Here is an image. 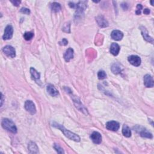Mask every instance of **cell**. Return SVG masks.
Masks as SVG:
<instances>
[{"mask_svg":"<svg viewBox=\"0 0 154 154\" xmlns=\"http://www.w3.org/2000/svg\"><path fill=\"white\" fill-rule=\"evenodd\" d=\"M52 126L55 128H57V129H59L60 130H61V131L63 132L64 136L66 137L69 138V139H70L72 140H74L76 142H78L80 141V137L78 135L75 134V133H74L68 130H66L63 125H60L56 122H53Z\"/></svg>","mask_w":154,"mask_h":154,"instance_id":"obj_1","label":"cell"},{"mask_svg":"<svg viewBox=\"0 0 154 154\" xmlns=\"http://www.w3.org/2000/svg\"><path fill=\"white\" fill-rule=\"evenodd\" d=\"M1 125L4 129L11 132L13 134H16L17 132V128L14 123L12 120L7 119V118L2 120Z\"/></svg>","mask_w":154,"mask_h":154,"instance_id":"obj_2","label":"cell"},{"mask_svg":"<svg viewBox=\"0 0 154 154\" xmlns=\"http://www.w3.org/2000/svg\"><path fill=\"white\" fill-rule=\"evenodd\" d=\"M135 131L138 132L141 137H146L147 138H152L153 136L151 132H149L146 128L140 126H136L134 128Z\"/></svg>","mask_w":154,"mask_h":154,"instance_id":"obj_3","label":"cell"},{"mask_svg":"<svg viewBox=\"0 0 154 154\" xmlns=\"http://www.w3.org/2000/svg\"><path fill=\"white\" fill-rule=\"evenodd\" d=\"M86 8H87V1H79L78 3L76 4L75 7V9H76V16H79L80 15L83 14Z\"/></svg>","mask_w":154,"mask_h":154,"instance_id":"obj_4","label":"cell"},{"mask_svg":"<svg viewBox=\"0 0 154 154\" xmlns=\"http://www.w3.org/2000/svg\"><path fill=\"white\" fill-rule=\"evenodd\" d=\"M3 52L7 57L10 58H14L16 56V51L14 48L10 45H7L3 48Z\"/></svg>","mask_w":154,"mask_h":154,"instance_id":"obj_5","label":"cell"},{"mask_svg":"<svg viewBox=\"0 0 154 154\" xmlns=\"http://www.w3.org/2000/svg\"><path fill=\"white\" fill-rule=\"evenodd\" d=\"M25 109L30 114L34 115L36 113V109L34 104L32 101H27L25 102Z\"/></svg>","mask_w":154,"mask_h":154,"instance_id":"obj_6","label":"cell"},{"mask_svg":"<svg viewBox=\"0 0 154 154\" xmlns=\"http://www.w3.org/2000/svg\"><path fill=\"white\" fill-rule=\"evenodd\" d=\"M13 34V28L11 25H9L5 28L4 34L3 36L4 40H9L12 39Z\"/></svg>","mask_w":154,"mask_h":154,"instance_id":"obj_7","label":"cell"},{"mask_svg":"<svg viewBox=\"0 0 154 154\" xmlns=\"http://www.w3.org/2000/svg\"><path fill=\"white\" fill-rule=\"evenodd\" d=\"M120 125L119 123L116 121H110L106 124V128L107 130L112 131H117L119 129Z\"/></svg>","mask_w":154,"mask_h":154,"instance_id":"obj_8","label":"cell"},{"mask_svg":"<svg viewBox=\"0 0 154 154\" xmlns=\"http://www.w3.org/2000/svg\"><path fill=\"white\" fill-rule=\"evenodd\" d=\"M129 62L134 66H139L141 64V59L137 55H132L128 58Z\"/></svg>","mask_w":154,"mask_h":154,"instance_id":"obj_9","label":"cell"},{"mask_svg":"<svg viewBox=\"0 0 154 154\" xmlns=\"http://www.w3.org/2000/svg\"><path fill=\"white\" fill-rule=\"evenodd\" d=\"M90 138L95 144H100L102 141V136L99 132L95 131L90 136Z\"/></svg>","mask_w":154,"mask_h":154,"instance_id":"obj_10","label":"cell"},{"mask_svg":"<svg viewBox=\"0 0 154 154\" xmlns=\"http://www.w3.org/2000/svg\"><path fill=\"white\" fill-rule=\"evenodd\" d=\"M140 29L141 30V32L142 34L143 37L144 38V39L147 41V42H151L152 43H153V39L152 38H151L149 35L147 30H146V28L144 27L141 26L140 27Z\"/></svg>","mask_w":154,"mask_h":154,"instance_id":"obj_11","label":"cell"},{"mask_svg":"<svg viewBox=\"0 0 154 154\" xmlns=\"http://www.w3.org/2000/svg\"><path fill=\"white\" fill-rule=\"evenodd\" d=\"M96 22L101 28H105L109 26V22L102 16H99L96 18Z\"/></svg>","mask_w":154,"mask_h":154,"instance_id":"obj_12","label":"cell"},{"mask_svg":"<svg viewBox=\"0 0 154 154\" xmlns=\"http://www.w3.org/2000/svg\"><path fill=\"white\" fill-rule=\"evenodd\" d=\"M111 38L113 40L119 41L124 38V34L119 30H114L112 32L111 34Z\"/></svg>","mask_w":154,"mask_h":154,"instance_id":"obj_13","label":"cell"},{"mask_svg":"<svg viewBox=\"0 0 154 154\" xmlns=\"http://www.w3.org/2000/svg\"><path fill=\"white\" fill-rule=\"evenodd\" d=\"M144 84L146 87H152L153 86V80L151 75L147 74L144 76Z\"/></svg>","mask_w":154,"mask_h":154,"instance_id":"obj_14","label":"cell"},{"mask_svg":"<svg viewBox=\"0 0 154 154\" xmlns=\"http://www.w3.org/2000/svg\"><path fill=\"white\" fill-rule=\"evenodd\" d=\"M48 93L52 96H57L59 95V91L55 88V87L51 84H48L47 87Z\"/></svg>","mask_w":154,"mask_h":154,"instance_id":"obj_15","label":"cell"},{"mask_svg":"<svg viewBox=\"0 0 154 154\" xmlns=\"http://www.w3.org/2000/svg\"><path fill=\"white\" fill-rule=\"evenodd\" d=\"M74 57V50L72 48H69L66 51L64 54V59L66 61H69Z\"/></svg>","mask_w":154,"mask_h":154,"instance_id":"obj_16","label":"cell"},{"mask_svg":"<svg viewBox=\"0 0 154 154\" xmlns=\"http://www.w3.org/2000/svg\"><path fill=\"white\" fill-rule=\"evenodd\" d=\"M28 151L30 153H39V148L35 143L31 141L28 144Z\"/></svg>","mask_w":154,"mask_h":154,"instance_id":"obj_17","label":"cell"},{"mask_svg":"<svg viewBox=\"0 0 154 154\" xmlns=\"http://www.w3.org/2000/svg\"><path fill=\"white\" fill-rule=\"evenodd\" d=\"M120 47L116 43H113L110 47V53L113 55H117L119 53Z\"/></svg>","mask_w":154,"mask_h":154,"instance_id":"obj_18","label":"cell"},{"mask_svg":"<svg viewBox=\"0 0 154 154\" xmlns=\"http://www.w3.org/2000/svg\"><path fill=\"white\" fill-rule=\"evenodd\" d=\"M30 73H31V75H32V76L33 77V78L36 81L37 83H38V81H39L40 78V74L35 69H34L33 68H30Z\"/></svg>","mask_w":154,"mask_h":154,"instance_id":"obj_19","label":"cell"},{"mask_svg":"<svg viewBox=\"0 0 154 154\" xmlns=\"http://www.w3.org/2000/svg\"><path fill=\"white\" fill-rule=\"evenodd\" d=\"M122 134L126 137H130L131 136V131L130 127L126 125H124L122 127Z\"/></svg>","mask_w":154,"mask_h":154,"instance_id":"obj_20","label":"cell"},{"mask_svg":"<svg viewBox=\"0 0 154 154\" xmlns=\"http://www.w3.org/2000/svg\"><path fill=\"white\" fill-rule=\"evenodd\" d=\"M111 69V71L113 72V73L115 74H118L121 72L122 68L119 64L115 63L112 65Z\"/></svg>","mask_w":154,"mask_h":154,"instance_id":"obj_21","label":"cell"},{"mask_svg":"<svg viewBox=\"0 0 154 154\" xmlns=\"http://www.w3.org/2000/svg\"><path fill=\"white\" fill-rule=\"evenodd\" d=\"M61 9V5L58 3H53L51 4V10H53L54 12H59Z\"/></svg>","mask_w":154,"mask_h":154,"instance_id":"obj_22","label":"cell"},{"mask_svg":"<svg viewBox=\"0 0 154 154\" xmlns=\"http://www.w3.org/2000/svg\"><path fill=\"white\" fill-rule=\"evenodd\" d=\"M34 36V34L32 32H26L24 34V38L26 40H30Z\"/></svg>","mask_w":154,"mask_h":154,"instance_id":"obj_23","label":"cell"},{"mask_svg":"<svg viewBox=\"0 0 154 154\" xmlns=\"http://www.w3.org/2000/svg\"><path fill=\"white\" fill-rule=\"evenodd\" d=\"M97 77L99 80H104L107 77V75L104 70H99L97 73Z\"/></svg>","mask_w":154,"mask_h":154,"instance_id":"obj_24","label":"cell"},{"mask_svg":"<svg viewBox=\"0 0 154 154\" xmlns=\"http://www.w3.org/2000/svg\"><path fill=\"white\" fill-rule=\"evenodd\" d=\"M54 149L57 151L59 153H64V151H63V149L62 148H61L58 144H55L54 145Z\"/></svg>","mask_w":154,"mask_h":154,"instance_id":"obj_25","label":"cell"},{"mask_svg":"<svg viewBox=\"0 0 154 154\" xmlns=\"http://www.w3.org/2000/svg\"><path fill=\"white\" fill-rule=\"evenodd\" d=\"M63 30L66 33H70V24L69 23H66L64 24L63 28Z\"/></svg>","mask_w":154,"mask_h":154,"instance_id":"obj_26","label":"cell"},{"mask_svg":"<svg viewBox=\"0 0 154 154\" xmlns=\"http://www.w3.org/2000/svg\"><path fill=\"white\" fill-rule=\"evenodd\" d=\"M142 9H143V6H142L141 4H137V10H136V14H137V15L140 14L141 13Z\"/></svg>","mask_w":154,"mask_h":154,"instance_id":"obj_27","label":"cell"},{"mask_svg":"<svg viewBox=\"0 0 154 154\" xmlns=\"http://www.w3.org/2000/svg\"><path fill=\"white\" fill-rule=\"evenodd\" d=\"M20 12H22V13L24 14H29L30 13V10L28 9L27 8H22L20 9Z\"/></svg>","mask_w":154,"mask_h":154,"instance_id":"obj_28","label":"cell"},{"mask_svg":"<svg viewBox=\"0 0 154 154\" xmlns=\"http://www.w3.org/2000/svg\"><path fill=\"white\" fill-rule=\"evenodd\" d=\"M68 43V41L66 40V39H63V40H61V42H59V44L61 45H63V46H66L67 45Z\"/></svg>","mask_w":154,"mask_h":154,"instance_id":"obj_29","label":"cell"},{"mask_svg":"<svg viewBox=\"0 0 154 154\" xmlns=\"http://www.w3.org/2000/svg\"><path fill=\"white\" fill-rule=\"evenodd\" d=\"M11 3L14 5V6H17V7L19 6V5L20 4V1H12Z\"/></svg>","mask_w":154,"mask_h":154,"instance_id":"obj_30","label":"cell"},{"mask_svg":"<svg viewBox=\"0 0 154 154\" xmlns=\"http://www.w3.org/2000/svg\"><path fill=\"white\" fill-rule=\"evenodd\" d=\"M143 13H144V14H149L150 13V10L148 9H145L144 10V11H143Z\"/></svg>","mask_w":154,"mask_h":154,"instance_id":"obj_31","label":"cell"},{"mask_svg":"<svg viewBox=\"0 0 154 154\" xmlns=\"http://www.w3.org/2000/svg\"><path fill=\"white\" fill-rule=\"evenodd\" d=\"M122 7L124 9V10H127L128 9V5L126 3H124L122 4Z\"/></svg>","mask_w":154,"mask_h":154,"instance_id":"obj_32","label":"cell"},{"mask_svg":"<svg viewBox=\"0 0 154 154\" xmlns=\"http://www.w3.org/2000/svg\"><path fill=\"white\" fill-rule=\"evenodd\" d=\"M3 95L2 93H1V106L3 105Z\"/></svg>","mask_w":154,"mask_h":154,"instance_id":"obj_33","label":"cell"}]
</instances>
